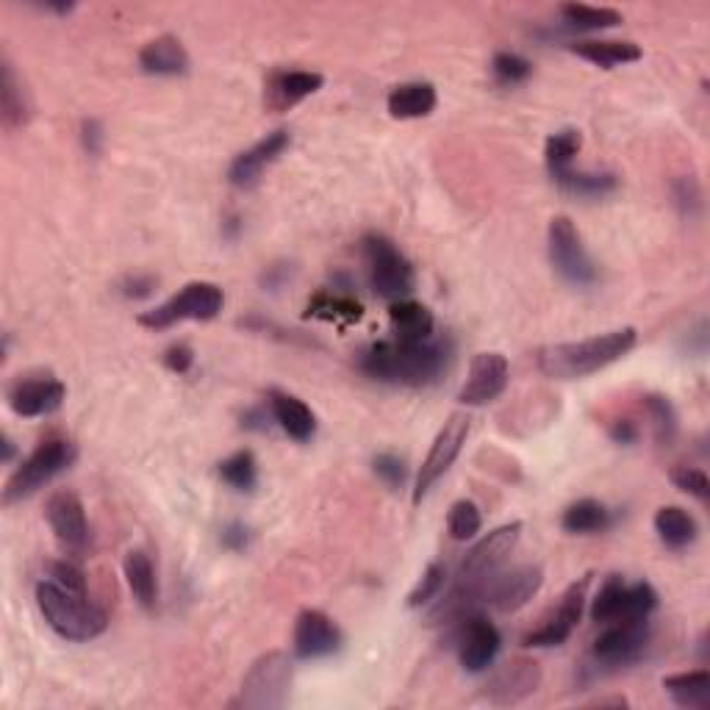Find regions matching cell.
I'll use <instances>...</instances> for the list:
<instances>
[{
  "label": "cell",
  "mask_w": 710,
  "mask_h": 710,
  "mask_svg": "<svg viewBox=\"0 0 710 710\" xmlns=\"http://www.w3.org/2000/svg\"><path fill=\"white\" fill-rule=\"evenodd\" d=\"M447 586V566L445 564H430L422 572V577L417 581V586L408 594V607H425L434 600H439L441 592Z\"/></svg>",
  "instance_id": "42"
},
{
  "label": "cell",
  "mask_w": 710,
  "mask_h": 710,
  "mask_svg": "<svg viewBox=\"0 0 710 710\" xmlns=\"http://www.w3.org/2000/svg\"><path fill=\"white\" fill-rule=\"evenodd\" d=\"M189 65L192 61L184 42H181L178 37H169V33L150 39V42L139 50V70L147 72V76H186Z\"/></svg>",
  "instance_id": "23"
},
{
  "label": "cell",
  "mask_w": 710,
  "mask_h": 710,
  "mask_svg": "<svg viewBox=\"0 0 710 710\" xmlns=\"http://www.w3.org/2000/svg\"><path fill=\"white\" fill-rule=\"evenodd\" d=\"M613 525V514L600 499H577L561 516V527L572 536H592Z\"/></svg>",
  "instance_id": "31"
},
{
  "label": "cell",
  "mask_w": 710,
  "mask_h": 710,
  "mask_svg": "<svg viewBox=\"0 0 710 710\" xmlns=\"http://www.w3.org/2000/svg\"><path fill=\"white\" fill-rule=\"evenodd\" d=\"M361 253L367 261V278L369 286L378 298L391 300H406L414 292V275L411 261L402 255V250L383 234H367L361 239Z\"/></svg>",
  "instance_id": "6"
},
{
  "label": "cell",
  "mask_w": 710,
  "mask_h": 710,
  "mask_svg": "<svg viewBox=\"0 0 710 710\" xmlns=\"http://www.w3.org/2000/svg\"><path fill=\"white\" fill-rule=\"evenodd\" d=\"M672 483L680 492L700 499V503H708L710 499V480L700 467H683V464H680V467L672 469Z\"/></svg>",
  "instance_id": "46"
},
{
  "label": "cell",
  "mask_w": 710,
  "mask_h": 710,
  "mask_svg": "<svg viewBox=\"0 0 710 710\" xmlns=\"http://www.w3.org/2000/svg\"><path fill=\"white\" fill-rule=\"evenodd\" d=\"M583 147V136L577 128H564L555 130L547 136V145H544V164H547L549 178H558L561 173L575 167V156Z\"/></svg>",
  "instance_id": "33"
},
{
  "label": "cell",
  "mask_w": 710,
  "mask_h": 710,
  "mask_svg": "<svg viewBox=\"0 0 710 710\" xmlns=\"http://www.w3.org/2000/svg\"><path fill=\"white\" fill-rule=\"evenodd\" d=\"M45 516H48V525L54 531L56 542L72 558H81L87 555L89 542V522H87V508H84L81 497L70 488H59L48 497L45 505Z\"/></svg>",
  "instance_id": "11"
},
{
  "label": "cell",
  "mask_w": 710,
  "mask_h": 710,
  "mask_svg": "<svg viewBox=\"0 0 710 710\" xmlns=\"http://www.w3.org/2000/svg\"><path fill=\"white\" fill-rule=\"evenodd\" d=\"M644 411L652 422V436L661 447H672L678 439L680 430V417L674 411L672 400L667 395H646L644 397Z\"/></svg>",
  "instance_id": "35"
},
{
  "label": "cell",
  "mask_w": 710,
  "mask_h": 710,
  "mask_svg": "<svg viewBox=\"0 0 710 710\" xmlns=\"http://www.w3.org/2000/svg\"><path fill=\"white\" fill-rule=\"evenodd\" d=\"M250 544V527L244 522H228L223 527V547L231 553H244Z\"/></svg>",
  "instance_id": "48"
},
{
  "label": "cell",
  "mask_w": 710,
  "mask_h": 710,
  "mask_svg": "<svg viewBox=\"0 0 710 710\" xmlns=\"http://www.w3.org/2000/svg\"><path fill=\"white\" fill-rule=\"evenodd\" d=\"M594 706H596V708H607V706H613V708H628V700H624V697H611V700H596Z\"/></svg>",
  "instance_id": "52"
},
{
  "label": "cell",
  "mask_w": 710,
  "mask_h": 710,
  "mask_svg": "<svg viewBox=\"0 0 710 710\" xmlns=\"http://www.w3.org/2000/svg\"><path fill=\"white\" fill-rule=\"evenodd\" d=\"M499 650H503V635L486 616L475 613L458 624V661L469 674L486 672L497 661Z\"/></svg>",
  "instance_id": "18"
},
{
  "label": "cell",
  "mask_w": 710,
  "mask_h": 710,
  "mask_svg": "<svg viewBox=\"0 0 710 710\" xmlns=\"http://www.w3.org/2000/svg\"><path fill=\"white\" fill-rule=\"evenodd\" d=\"M389 322L395 339L400 342H425V339L434 337L436 320L422 303L417 300H397L389 305Z\"/></svg>",
  "instance_id": "25"
},
{
  "label": "cell",
  "mask_w": 710,
  "mask_h": 710,
  "mask_svg": "<svg viewBox=\"0 0 710 710\" xmlns=\"http://www.w3.org/2000/svg\"><path fill=\"white\" fill-rule=\"evenodd\" d=\"M544 586V570L538 564H522L508 572H494L480 581L483 605L499 613H514L525 607Z\"/></svg>",
  "instance_id": "12"
},
{
  "label": "cell",
  "mask_w": 710,
  "mask_h": 710,
  "mask_svg": "<svg viewBox=\"0 0 710 710\" xmlns=\"http://www.w3.org/2000/svg\"><path fill=\"white\" fill-rule=\"evenodd\" d=\"M289 145H292L289 130L278 128L272 130V134H266L264 139L255 142L253 147L239 153L228 167L231 186H236V189H253V186H259L261 175H264L266 169H270L272 164L283 156V153H286Z\"/></svg>",
  "instance_id": "20"
},
{
  "label": "cell",
  "mask_w": 710,
  "mask_h": 710,
  "mask_svg": "<svg viewBox=\"0 0 710 710\" xmlns=\"http://www.w3.org/2000/svg\"><path fill=\"white\" fill-rule=\"evenodd\" d=\"M453 363L450 339H425V342H400L383 339L363 350L358 367L367 378L395 386H434Z\"/></svg>",
  "instance_id": "1"
},
{
  "label": "cell",
  "mask_w": 710,
  "mask_h": 710,
  "mask_svg": "<svg viewBox=\"0 0 710 710\" xmlns=\"http://www.w3.org/2000/svg\"><path fill=\"white\" fill-rule=\"evenodd\" d=\"M37 607L56 635L67 641H78V644L98 639L109 628V616H106L104 607L95 605L89 596L65 592L61 586L50 583L48 577L37 583Z\"/></svg>",
  "instance_id": "3"
},
{
  "label": "cell",
  "mask_w": 710,
  "mask_h": 710,
  "mask_svg": "<svg viewBox=\"0 0 710 710\" xmlns=\"http://www.w3.org/2000/svg\"><path fill=\"white\" fill-rule=\"evenodd\" d=\"M266 406H270V414L278 422V428H281L289 439L305 445V441H311L317 436V414L311 411L300 397L289 395V391L283 389H270Z\"/></svg>",
  "instance_id": "22"
},
{
  "label": "cell",
  "mask_w": 710,
  "mask_h": 710,
  "mask_svg": "<svg viewBox=\"0 0 710 710\" xmlns=\"http://www.w3.org/2000/svg\"><path fill=\"white\" fill-rule=\"evenodd\" d=\"M607 436H611L613 445L630 447L639 441V425H635L633 419H616V422L607 428Z\"/></svg>",
  "instance_id": "50"
},
{
  "label": "cell",
  "mask_w": 710,
  "mask_h": 710,
  "mask_svg": "<svg viewBox=\"0 0 710 710\" xmlns=\"http://www.w3.org/2000/svg\"><path fill=\"white\" fill-rule=\"evenodd\" d=\"M467 439H469V419L464 417V414H453V417L441 425L434 445H430L428 456H425L422 467H419L417 483H414V505L422 503V499L428 497L430 488L450 473V467L458 461Z\"/></svg>",
  "instance_id": "10"
},
{
  "label": "cell",
  "mask_w": 710,
  "mask_h": 710,
  "mask_svg": "<svg viewBox=\"0 0 710 710\" xmlns=\"http://www.w3.org/2000/svg\"><path fill=\"white\" fill-rule=\"evenodd\" d=\"M589 586H592V575H583L581 581L572 583L564 594H561L555 611L538 624L536 630L522 639L525 646H561L564 641H570V635L575 633V628L583 619V607L589 600Z\"/></svg>",
  "instance_id": "13"
},
{
  "label": "cell",
  "mask_w": 710,
  "mask_h": 710,
  "mask_svg": "<svg viewBox=\"0 0 710 710\" xmlns=\"http://www.w3.org/2000/svg\"><path fill=\"white\" fill-rule=\"evenodd\" d=\"M492 76L494 81L503 84V87H519L527 78L533 76V65L519 54H510V50H499L492 59Z\"/></svg>",
  "instance_id": "41"
},
{
  "label": "cell",
  "mask_w": 710,
  "mask_h": 710,
  "mask_svg": "<svg viewBox=\"0 0 710 710\" xmlns=\"http://www.w3.org/2000/svg\"><path fill=\"white\" fill-rule=\"evenodd\" d=\"M48 577L50 583L61 586L65 592L78 594V596H89V586H87V575L78 570L72 561H50L48 564Z\"/></svg>",
  "instance_id": "44"
},
{
  "label": "cell",
  "mask_w": 710,
  "mask_h": 710,
  "mask_svg": "<svg viewBox=\"0 0 710 710\" xmlns=\"http://www.w3.org/2000/svg\"><path fill=\"white\" fill-rule=\"evenodd\" d=\"M672 192V203L678 208V214L689 223H697L706 212V195H702V186L697 181V175H678L669 186Z\"/></svg>",
  "instance_id": "37"
},
{
  "label": "cell",
  "mask_w": 710,
  "mask_h": 710,
  "mask_svg": "<svg viewBox=\"0 0 710 710\" xmlns=\"http://www.w3.org/2000/svg\"><path fill=\"white\" fill-rule=\"evenodd\" d=\"M508 378L510 367L503 353H477L469 363V375L458 391V400L473 408L488 406L508 389Z\"/></svg>",
  "instance_id": "19"
},
{
  "label": "cell",
  "mask_w": 710,
  "mask_h": 710,
  "mask_svg": "<svg viewBox=\"0 0 710 710\" xmlns=\"http://www.w3.org/2000/svg\"><path fill=\"white\" fill-rule=\"evenodd\" d=\"M650 639V619H619V622H611L605 628V633H600V639H596L592 646L594 667H633V663H639L641 658H644Z\"/></svg>",
  "instance_id": "9"
},
{
  "label": "cell",
  "mask_w": 710,
  "mask_h": 710,
  "mask_svg": "<svg viewBox=\"0 0 710 710\" xmlns=\"http://www.w3.org/2000/svg\"><path fill=\"white\" fill-rule=\"evenodd\" d=\"M220 477L236 492H253L259 483V461L250 450H236L234 456L220 464Z\"/></svg>",
  "instance_id": "39"
},
{
  "label": "cell",
  "mask_w": 710,
  "mask_h": 710,
  "mask_svg": "<svg viewBox=\"0 0 710 710\" xmlns=\"http://www.w3.org/2000/svg\"><path fill=\"white\" fill-rule=\"evenodd\" d=\"M553 181L561 189L570 192V195L592 197V201H600V197L613 195V192L619 189L616 173H586V169L572 167Z\"/></svg>",
  "instance_id": "32"
},
{
  "label": "cell",
  "mask_w": 710,
  "mask_h": 710,
  "mask_svg": "<svg viewBox=\"0 0 710 710\" xmlns=\"http://www.w3.org/2000/svg\"><path fill=\"white\" fill-rule=\"evenodd\" d=\"M294 669L286 652H264L255 658L253 667L242 678L239 685V697L231 702V708H247V710H278L289 702L292 694Z\"/></svg>",
  "instance_id": "5"
},
{
  "label": "cell",
  "mask_w": 710,
  "mask_h": 710,
  "mask_svg": "<svg viewBox=\"0 0 710 710\" xmlns=\"http://www.w3.org/2000/svg\"><path fill=\"white\" fill-rule=\"evenodd\" d=\"M153 289H156V278H153V275H130V278H125V281H123V294H125V298H134V300L147 298V294H150Z\"/></svg>",
  "instance_id": "51"
},
{
  "label": "cell",
  "mask_w": 710,
  "mask_h": 710,
  "mask_svg": "<svg viewBox=\"0 0 710 710\" xmlns=\"http://www.w3.org/2000/svg\"><path fill=\"white\" fill-rule=\"evenodd\" d=\"M164 367L175 375H186L195 367V350L189 344H173V348L164 353Z\"/></svg>",
  "instance_id": "47"
},
{
  "label": "cell",
  "mask_w": 710,
  "mask_h": 710,
  "mask_svg": "<svg viewBox=\"0 0 710 710\" xmlns=\"http://www.w3.org/2000/svg\"><path fill=\"white\" fill-rule=\"evenodd\" d=\"M372 469L375 475L383 480V486L391 488V492H400V488L406 486L408 480L406 458H400L397 453H380V456H375Z\"/></svg>",
  "instance_id": "45"
},
{
  "label": "cell",
  "mask_w": 710,
  "mask_h": 710,
  "mask_svg": "<svg viewBox=\"0 0 710 710\" xmlns=\"http://www.w3.org/2000/svg\"><path fill=\"white\" fill-rule=\"evenodd\" d=\"M624 596H628V583L622 575L605 577V583L596 592L592 602V619L596 624L619 622L624 613Z\"/></svg>",
  "instance_id": "36"
},
{
  "label": "cell",
  "mask_w": 710,
  "mask_h": 710,
  "mask_svg": "<svg viewBox=\"0 0 710 710\" xmlns=\"http://www.w3.org/2000/svg\"><path fill=\"white\" fill-rule=\"evenodd\" d=\"M655 533L669 549H685L700 536V525L694 516L680 505H663L655 514Z\"/></svg>",
  "instance_id": "29"
},
{
  "label": "cell",
  "mask_w": 710,
  "mask_h": 710,
  "mask_svg": "<svg viewBox=\"0 0 710 710\" xmlns=\"http://www.w3.org/2000/svg\"><path fill=\"white\" fill-rule=\"evenodd\" d=\"M78 450L70 439L65 436H50V439L39 441L33 447L31 456L26 461H20V467L11 473L9 480H6L3 488V505H14L22 503L26 497L37 494L39 488L48 486L54 477H59L61 473L76 464Z\"/></svg>",
  "instance_id": "4"
},
{
  "label": "cell",
  "mask_w": 710,
  "mask_h": 710,
  "mask_svg": "<svg viewBox=\"0 0 710 710\" xmlns=\"http://www.w3.org/2000/svg\"><path fill=\"white\" fill-rule=\"evenodd\" d=\"M309 314L311 317H322V320H344V322H356L363 317V305L358 300L350 298V294L342 292H322L317 294L309 303Z\"/></svg>",
  "instance_id": "38"
},
{
  "label": "cell",
  "mask_w": 710,
  "mask_h": 710,
  "mask_svg": "<svg viewBox=\"0 0 710 710\" xmlns=\"http://www.w3.org/2000/svg\"><path fill=\"white\" fill-rule=\"evenodd\" d=\"M483 516L480 508L473 499H458L450 505V514H447V533H450L453 542H469L480 533Z\"/></svg>",
  "instance_id": "40"
},
{
  "label": "cell",
  "mask_w": 710,
  "mask_h": 710,
  "mask_svg": "<svg viewBox=\"0 0 710 710\" xmlns=\"http://www.w3.org/2000/svg\"><path fill=\"white\" fill-rule=\"evenodd\" d=\"M0 117H3V125L9 130L20 128L31 119V104H28V95L20 78H17L14 67H11L9 56H3V61H0Z\"/></svg>",
  "instance_id": "27"
},
{
  "label": "cell",
  "mask_w": 710,
  "mask_h": 710,
  "mask_svg": "<svg viewBox=\"0 0 710 710\" xmlns=\"http://www.w3.org/2000/svg\"><path fill=\"white\" fill-rule=\"evenodd\" d=\"M67 389L59 378L54 375H28V378L14 380L9 386V408L17 417L37 419V417H50V414L59 411L65 406Z\"/></svg>",
  "instance_id": "15"
},
{
  "label": "cell",
  "mask_w": 710,
  "mask_h": 710,
  "mask_svg": "<svg viewBox=\"0 0 710 710\" xmlns=\"http://www.w3.org/2000/svg\"><path fill=\"white\" fill-rule=\"evenodd\" d=\"M81 142H84V150H87L89 156H98V153L104 150V142H106L104 125H100L98 119H84V123H81Z\"/></svg>",
  "instance_id": "49"
},
{
  "label": "cell",
  "mask_w": 710,
  "mask_h": 710,
  "mask_svg": "<svg viewBox=\"0 0 710 710\" xmlns=\"http://www.w3.org/2000/svg\"><path fill=\"white\" fill-rule=\"evenodd\" d=\"M547 250L549 264L553 270L564 278L566 283L577 289L594 286L600 270H596L594 259L589 255L586 244H583L581 231L570 217H553L547 228Z\"/></svg>",
  "instance_id": "8"
},
{
  "label": "cell",
  "mask_w": 710,
  "mask_h": 710,
  "mask_svg": "<svg viewBox=\"0 0 710 710\" xmlns=\"http://www.w3.org/2000/svg\"><path fill=\"white\" fill-rule=\"evenodd\" d=\"M225 305V292L212 281H192L181 292L164 300L156 309L139 314V325L147 331H167L178 322H208L220 317Z\"/></svg>",
  "instance_id": "7"
},
{
  "label": "cell",
  "mask_w": 710,
  "mask_h": 710,
  "mask_svg": "<svg viewBox=\"0 0 710 710\" xmlns=\"http://www.w3.org/2000/svg\"><path fill=\"white\" fill-rule=\"evenodd\" d=\"M561 17H564L566 26L577 28V31H605V28L622 26L624 20L616 9L586 3H564L561 6Z\"/></svg>",
  "instance_id": "34"
},
{
  "label": "cell",
  "mask_w": 710,
  "mask_h": 710,
  "mask_svg": "<svg viewBox=\"0 0 710 710\" xmlns=\"http://www.w3.org/2000/svg\"><path fill=\"white\" fill-rule=\"evenodd\" d=\"M570 50L581 59L592 61L602 70H613L619 65H633L639 61L641 48L635 42H624V39H583V42H572Z\"/></svg>",
  "instance_id": "26"
},
{
  "label": "cell",
  "mask_w": 710,
  "mask_h": 710,
  "mask_svg": "<svg viewBox=\"0 0 710 710\" xmlns=\"http://www.w3.org/2000/svg\"><path fill=\"white\" fill-rule=\"evenodd\" d=\"M325 84L320 72L311 70H275L266 78L264 106L270 111H289L305 98L317 95Z\"/></svg>",
  "instance_id": "21"
},
{
  "label": "cell",
  "mask_w": 710,
  "mask_h": 710,
  "mask_svg": "<svg viewBox=\"0 0 710 710\" xmlns=\"http://www.w3.org/2000/svg\"><path fill=\"white\" fill-rule=\"evenodd\" d=\"M655 607H658V592L652 589V583L639 581L633 583V586H628L622 619H650Z\"/></svg>",
  "instance_id": "43"
},
{
  "label": "cell",
  "mask_w": 710,
  "mask_h": 710,
  "mask_svg": "<svg viewBox=\"0 0 710 710\" xmlns=\"http://www.w3.org/2000/svg\"><path fill=\"white\" fill-rule=\"evenodd\" d=\"M14 458V445H11L9 436L3 434V461H11Z\"/></svg>",
  "instance_id": "53"
},
{
  "label": "cell",
  "mask_w": 710,
  "mask_h": 710,
  "mask_svg": "<svg viewBox=\"0 0 710 710\" xmlns=\"http://www.w3.org/2000/svg\"><path fill=\"white\" fill-rule=\"evenodd\" d=\"M542 685V667L531 658H514L503 663L486 683V700L497 708L519 706L527 697H533Z\"/></svg>",
  "instance_id": "16"
},
{
  "label": "cell",
  "mask_w": 710,
  "mask_h": 710,
  "mask_svg": "<svg viewBox=\"0 0 710 710\" xmlns=\"http://www.w3.org/2000/svg\"><path fill=\"white\" fill-rule=\"evenodd\" d=\"M519 538L522 522H508V525H499L497 531L486 533V536L464 555L461 570H458V581L480 583L486 581V577H492L494 572H499V566L510 558V553L516 549Z\"/></svg>",
  "instance_id": "14"
},
{
  "label": "cell",
  "mask_w": 710,
  "mask_h": 710,
  "mask_svg": "<svg viewBox=\"0 0 710 710\" xmlns=\"http://www.w3.org/2000/svg\"><path fill=\"white\" fill-rule=\"evenodd\" d=\"M635 328H619V331L600 333V337L581 339V342L549 344L536 353L538 372L555 380H577L611 367L635 348Z\"/></svg>",
  "instance_id": "2"
},
{
  "label": "cell",
  "mask_w": 710,
  "mask_h": 710,
  "mask_svg": "<svg viewBox=\"0 0 710 710\" xmlns=\"http://www.w3.org/2000/svg\"><path fill=\"white\" fill-rule=\"evenodd\" d=\"M123 572L134 600L139 602L145 611H153V607L158 605V581L150 555L142 553V549H130L123 561Z\"/></svg>",
  "instance_id": "28"
},
{
  "label": "cell",
  "mask_w": 710,
  "mask_h": 710,
  "mask_svg": "<svg viewBox=\"0 0 710 710\" xmlns=\"http://www.w3.org/2000/svg\"><path fill=\"white\" fill-rule=\"evenodd\" d=\"M663 691L672 697L674 706L706 710L710 706V672L697 669V672L669 674V678H663Z\"/></svg>",
  "instance_id": "30"
},
{
  "label": "cell",
  "mask_w": 710,
  "mask_h": 710,
  "mask_svg": "<svg viewBox=\"0 0 710 710\" xmlns=\"http://www.w3.org/2000/svg\"><path fill=\"white\" fill-rule=\"evenodd\" d=\"M436 104H439L436 87L428 81L400 84L386 98V109H389V115L395 119H422L434 115Z\"/></svg>",
  "instance_id": "24"
},
{
  "label": "cell",
  "mask_w": 710,
  "mask_h": 710,
  "mask_svg": "<svg viewBox=\"0 0 710 710\" xmlns=\"http://www.w3.org/2000/svg\"><path fill=\"white\" fill-rule=\"evenodd\" d=\"M292 650L298 661H322V658H331L342 650V630H339V624L328 613L309 607L294 622Z\"/></svg>",
  "instance_id": "17"
}]
</instances>
